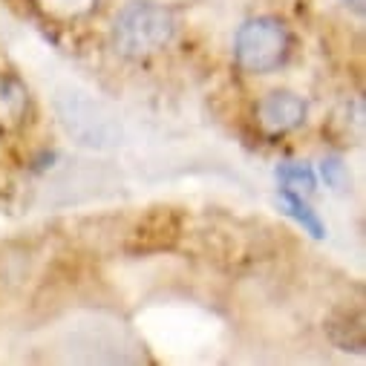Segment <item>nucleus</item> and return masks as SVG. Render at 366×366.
<instances>
[{"mask_svg": "<svg viewBox=\"0 0 366 366\" xmlns=\"http://www.w3.org/2000/svg\"><path fill=\"white\" fill-rule=\"evenodd\" d=\"M280 205H283V211H286L306 234H312L315 239H323V237H326L323 219H320L317 211L303 199V194H297V191H292V188H280Z\"/></svg>", "mask_w": 366, "mask_h": 366, "instance_id": "423d86ee", "label": "nucleus"}, {"mask_svg": "<svg viewBox=\"0 0 366 366\" xmlns=\"http://www.w3.org/2000/svg\"><path fill=\"white\" fill-rule=\"evenodd\" d=\"M306 102L289 89H274L268 93L259 104H257V122L265 133L271 136H283V133H292L297 130L303 122H306Z\"/></svg>", "mask_w": 366, "mask_h": 366, "instance_id": "20e7f679", "label": "nucleus"}, {"mask_svg": "<svg viewBox=\"0 0 366 366\" xmlns=\"http://www.w3.org/2000/svg\"><path fill=\"white\" fill-rule=\"evenodd\" d=\"M29 110V89L26 84L12 75V72H0V136L15 133Z\"/></svg>", "mask_w": 366, "mask_h": 366, "instance_id": "39448f33", "label": "nucleus"}, {"mask_svg": "<svg viewBox=\"0 0 366 366\" xmlns=\"http://www.w3.org/2000/svg\"><path fill=\"white\" fill-rule=\"evenodd\" d=\"M320 173H323V179H326V185H332V188H340V185H343V179H346V167H343V162H340L337 156L323 159Z\"/></svg>", "mask_w": 366, "mask_h": 366, "instance_id": "9d476101", "label": "nucleus"}, {"mask_svg": "<svg viewBox=\"0 0 366 366\" xmlns=\"http://www.w3.org/2000/svg\"><path fill=\"white\" fill-rule=\"evenodd\" d=\"M292 49V38L283 21L277 18H251L237 29L234 38V61L248 75H268L286 64Z\"/></svg>", "mask_w": 366, "mask_h": 366, "instance_id": "f03ea898", "label": "nucleus"}, {"mask_svg": "<svg viewBox=\"0 0 366 366\" xmlns=\"http://www.w3.org/2000/svg\"><path fill=\"white\" fill-rule=\"evenodd\" d=\"M346 4L352 6L355 15H363V12H366V0H346Z\"/></svg>", "mask_w": 366, "mask_h": 366, "instance_id": "9b49d317", "label": "nucleus"}, {"mask_svg": "<svg viewBox=\"0 0 366 366\" xmlns=\"http://www.w3.org/2000/svg\"><path fill=\"white\" fill-rule=\"evenodd\" d=\"M58 116L66 133L75 136L81 144L102 147L116 142V124L110 122V116H104L96 102H89L81 93H66L64 99H58Z\"/></svg>", "mask_w": 366, "mask_h": 366, "instance_id": "7ed1b4c3", "label": "nucleus"}, {"mask_svg": "<svg viewBox=\"0 0 366 366\" xmlns=\"http://www.w3.org/2000/svg\"><path fill=\"white\" fill-rule=\"evenodd\" d=\"M277 179H280L283 188L303 191V194H312L317 188V176L306 162H283L277 167Z\"/></svg>", "mask_w": 366, "mask_h": 366, "instance_id": "1a4fd4ad", "label": "nucleus"}, {"mask_svg": "<svg viewBox=\"0 0 366 366\" xmlns=\"http://www.w3.org/2000/svg\"><path fill=\"white\" fill-rule=\"evenodd\" d=\"M326 329H329L332 343L340 346L343 352H363L366 335H363V315L360 312H355V315L343 312V315L332 317Z\"/></svg>", "mask_w": 366, "mask_h": 366, "instance_id": "0eeeda50", "label": "nucleus"}, {"mask_svg": "<svg viewBox=\"0 0 366 366\" xmlns=\"http://www.w3.org/2000/svg\"><path fill=\"white\" fill-rule=\"evenodd\" d=\"M96 4H99V0H35V6L46 18L64 21V24L78 21V18H86L89 12L96 9Z\"/></svg>", "mask_w": 366, "mask_h": 366, "instance_id": "6e6552de", "label": "nucleus"}, {"mask_svg": "<svg viewBox=\"0 0 366 366\" xmlns=\"http://www.w3.org/2000/svg\"><path fill=\"white\" fill-rule=\"evenodd\" d=\"M176 35V18L167 6L153 4V0H133L127 4L110 29L113 49L122 58L142 61L162 52Z\"/></svg>", "mask_w": 366, "mask_h": 366, "instance_id": "f257e3e1", "label": "nucleus"}]
</instances>
